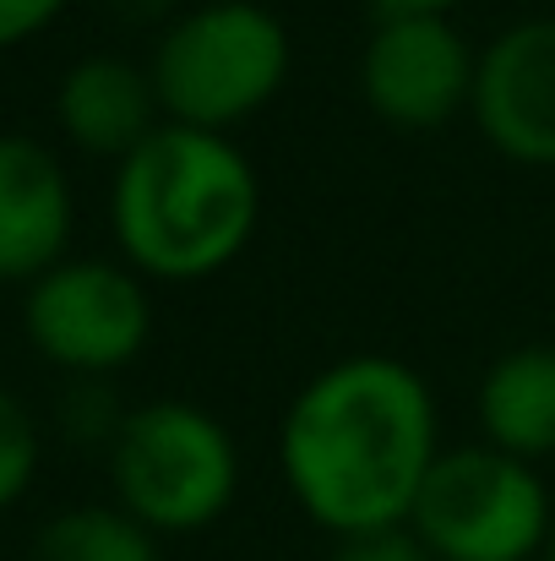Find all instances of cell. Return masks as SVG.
Masks as SVG:
<instances>
[{"instance_id": "6da1fadb", "label": "cell", "mask_w": 555, "mask_h": 561, "mask_svg": "<svg viewBox=\"0 0 555 561\" xmlns=\"http://www.w3.org/2000/svg\"><path fill=\"white\" fill-rule=\"evenodd\" d=\"M441 453L430 381L408 360L370 350L311 376L278 425V474L333 540L408 524Z\"/></svg>"}, {"instance_id": "7a4b0ae2", "label": "cell", "mask_w": 555, "mask_h": 561, "mask_svg": "<svg viewBox=\"0 0 555 561\" xmlns=\"http://www.w3.org/2000/svg\"><path fill=\"white\" fill-rule=\"evenodd\" d=\"M262 224V175L223 131L164 121L115 164L109 229L120 262L159 284H201L245 256Z\"/></svg>"}, {"instance_id": "3957f363", "label": "cell", "mask_w": 555, "mask_h": 561, "mask_svg": "<svg viewBox=\"0 0 555 561\" xmlns=\"http://www.w3.org/2000/svg\"><path fill=\"white\" fill-rule=\"evenodd\" d=\"M289 66H294L289 27L262 0L185 5L159 33L148 60L164 121L223 131V137L284 93Z\"/></svg>"}, {"instance_id": "277c9868", "label": "cell", "mask_w": 555, "mask_h": 561, "mask_svg": "<svg viewBox=\"0 0 555 561\" xmlns=\"http://www.w3.org/2000/svg\"><path fill=\"white\" fill-rule=\"evenodd\" d=\"M115 507L148 524L159 540L212 529L240 491V447L218 414L190 398L137 403L109 442Z\"/></svg>"}, {"instance_id": "5b68a950", "label": "cell", "mask_w": 555, "mask_h": 561, "mask_svg": "<svg viewBox=\"0 0 555 561\" xmlns=\"http://www.w3.org/2000/svg\"><path fill=\"white\" fill-rule=\"evenodd\" d=\"M408 529L436 561H540L555 507L534 463L474 442L436 458Z\"/></svg>"}, {"instance_id": "8992f818", "label": "cell", "mask_w": 555, "mask_h": 561, "mask_svg": "<svg viewBox=\"0 0 555 561\" xmlns=\"http://www.w3.org/2000/svg\"><path fill=\"white\" fill-rule=\"evenodd\" d=\"M22 333L71 381L77 376L109 381L126 366H137L153 339L148 278L109 256H66L60 267L27 284Z\"/></svg>"}, {"instance_id": "52a82bcc", "label": "cell", "mask_w": 555, "mask_h": 561, "mask_svg": "<svg viewBox=\"0 0 555 561\" xmlns=\"http://www.w3.org/2000/svg\"><path fill=\"white\" fill-rule=\"evenodd\" d=\"M479 49L452 16H375L360 55V93L381 126L436 131L474 104Z\"/></svg>"}, {"instance_id": "ba28073f", "label": "cell", "mask_w": 555, "mask_h": 561, "mask_svg": "<svg viewBox=\"0 0 555 561\" xmlns=\"http://www.w3.org/2000/svg\"><path fill=\"white\" fill-rule=\"evenodd\" d=\"M469 110L501 159L555 170V16H523L479 49Z\"/></svg>"}, {"instance_id": "9c48e42d", "label": "cell", "mask_w": 555, "mask_h": 561, "mask_svg": "<svg viewBox=\"0 0 555 561\" xmlns=\"http://www.w3.org/2000/svg\"><path fill=\"white\" fill-rule=\"evenodd\" d=\"M71 175L38 137L0 131V284H33L71 256Z\"/></svg>"}, {"instance_id": "30bf717a", "label": "cell", "mask_w": 555, "mask_h": 561, "mask_svg": "<svg viewBox=\"0 0 555 561\" xmlns=\"http://www.w3.org/2000/svg\"><path fill=\"white\" fill-rule=\"evenodd\" d=\"M55 126L71 148L88 159H126L137 153L159 126L164 104L153 88V71L126 55H82L55 82Z\"/></svg>"}, {"instance_id": "8fae6325", "label": "cell", "mask_w": 555, "mask_h": 561, "mask_svg": "<svg viewBox=\"0 0 555 561\" xmlns=\"http://www.w3.org/2000/svg\"><path fill=\"white\" fill-rule=\"evenodd\" d=\"M479 431L490 447L540 463L555 453V344H518L479 381Z\"/></svg>"}, {"instance_id": "7c38bea8", "label": "cell", "mask_w": 555, "mask_h": 561, "mask_svg": "<svg viewBox=\"0 0 555 561\" xmlns=\"http://www.w3.org/2000/svg\"><path fill=\"white\" fill-rule=\"evenodd\" d=\"M27 561H164V551L126 507H66L33 535Z\"/></svg>"}, {"instance_id": "4fadbf2b", "label": "cell", "mask_w": 555, "mask_h": 561, "mask_svg": "<svg viewBox=\"0 0 555 561\" xmlns=\"http://www.w3.org/2000/svg\"><path fill=\"white\" fill-rule=\"evenodd\" d=\"M38 463H44V442H38V420L33 409L0 387V513L16 507L33 480H38Z\"/></svg>"}, {"instance_id": "5bb4252c", "label": "cell", "mask_w": 555, "mask_h": 561, "mask_svg": "<svg viewBox=\"0 0 555 561\" xmlns=\"http://www.w3.org/2000/svg\"><path fill=\"white\" fill-rule=\"evenodd\" d=\"M126 414H131V409L115 403L109 381H93V376H77L71 392H66V403H60V425H66L77 442H104V447L120 436Z\"/></svg>"}, {"instance_id": "9a60e30c", "label": "cell", "mask_w": 555, "mask_h": 561, "mask_svg": "<svg viewBox=\"0 0 555 561\" xmlns=\"http://www.w3.org/2000/svg\"><path fill=\"white\" fill-rule=\"evenodd\" d=\"M327 561H436V557L425 551V540L408 524H397V529H370V535L338 540Z\"/></svg>"}, {"instance_id": "2e32d148", "label": "cell", "mask_w": 555, "mask_h": 561, "mask_svg": "<svg viewBox=\"0 0 555 561\" xmlns=\"http://www.w3.org/2000/svg\"><path fill=\"white\" fill-rule=\"evenodd\" d=\"M66 11H71V0H0V49H16V44L49 33Z\"/></svg>"}, {"instance_id": "e0dca14e", "label": "cell", "mask_w": 555, "mask_h": 561, "mask_svg": "<svg viewBox=\"0 0 555 561\" xmlns=\"http://www.w3.org/2000/svg\"><path fill=\"white\" fill-rule=\"evenodd\" d=\"M109 11L120 16V22H175L181 11H175V0H109Z\"/></svg>"}, {"instance_id": "ac0fdd59", "label": "cell", "mask_w": 555, "mask_h": 561, "mask_svg": "<svg viewBox=\"0 0 555 561\" xmlns=\"http://www.w3.org/2000/svg\"><path fill=\"white\" fill-rule=\"evenodd\" d=\"M463 0H370L375 16H452Z\"/></svg>"}, {"instance_id": "d6986e66", "label": "cell", "mask_w": 555, "mask_h": 561, "mask_svg": "<svg viewBox=\"0 0 555 561\" xmlns=\"http://www.w3.org/2000/svg\"><path fill=\"white\" fill-rule=\"evenodd\" d=\"M540 561H555V529H551V540H545V551H540Z\"/></svg>"}]
</instances>
